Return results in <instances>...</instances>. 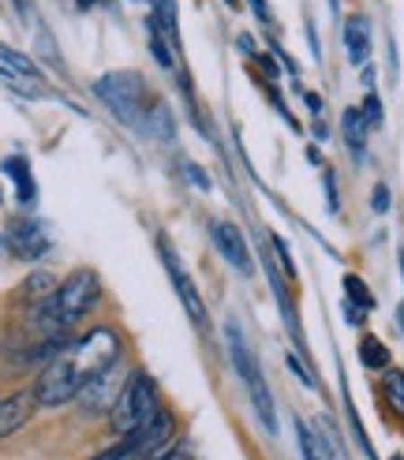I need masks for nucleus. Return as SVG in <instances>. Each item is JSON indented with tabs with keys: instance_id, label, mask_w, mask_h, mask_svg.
<instances>
[{
	"instance_id": "f257e3e1",
	"label": "nucleus",
	"mask_w": 404,
	"mask_h": 460,
	"mask_svg": "<svg viewBox=\"0 0 404 460\" xmlns=\"http://www.w3.org/2000/svg\"><path fill=\"white\" fill-rule=\"evenodd\" d=\"M101 300V281L94 270H75L53 296H45L38 307V326L45 333H67L83 314L94 311V304Z\"/></svg>"
},
{
	"instance_id": "f03ea898",
	"label": "nucleus",
	"mask_w": 404,
	"mask_h": 460,
	"mask_svg": "<svg viewBox=\"0 0 404 460\" xmlns=\"http://www.w3.org/2000/svg\"><path fill=\"white\" fill-rule=\"evenodd\" d=\"M157 411H162V394H157V382L146 371H135V375H127L117 404L109 408V423H112V430H117L120 438H127V434L143 430L157 416Z\"/></svg>"
},
{
	"instance_id": "7ed1b4c3",
	"label": "nucleus",
	"mask_w": 404,
	"mask_h": 460,
	"mask_svg": "<svg viewBox=\"0 0 404 460\" xmlns=\"http://www.w3.org/2000/svg\"><path fill=\"white\" fill-rule=\"evenodd\" d=\"M143 94H146V83L135 72H109L94 83V98L112 112V117L131 124V128L143 124Z\"/></svg>"
},
{
	"instance_id": "20e7f679",
	"label": "nucleus",
	"mask_w": 404,
	"mask_h": 460,
	"mask_svg": "<svg viewBox=\"0 0 404 460\" xmlns=\"http://www.w3.org/2000/svg\"><path fill=\"white\" fill-rule=\"evenodd\" d=\"M79 389H83V375H79L75 359L64 352L53 363L41 367V375H38L31 394H34V404H41V408H60L67 401H75Z\"/></svg>"
},
{
	"instance_id": "39448f33",
	"label": "nucleus",
	"mask_w": 404,
	"mask_h": 460,
	"mask_svg": "<svg viewBox=\"0 0 404 460\" xmlns=\"http://www.w3.org/2000/svg\"><path fill=\"white\" fill-rule=\"evenodd\" d=\"M67 356L75 359L79 375H83V382H86V378H94V375L109 371L112 363H120V337L112 333V330H105V326H101V330H90L86 337L72 341Z\"/></svg>"
},
{
	"instance_id": "423d86ee",
	"label": "nucleus",
	"mask_w": 404,
	"mask_h": 460,
	"mask_svg": "<svg viewBox=\"0 0 404 460\" xmlns=\"http://www.w3.org/2000/svg\"><path fill=\"white\" fill-rule=\"evenodd\" d=\"M124 382H127L124 367H120V363H112L109 371H101V375H94V378H86V382H83V389L75 394V397H79V408L86 411V416H101V411H109L112 404H117Z\"/></svg>"
},
{
	"instance_id": "0eeeda50",
	"label": "nucleus",
	"mask_w": 404,
	"mask_h": 460,
	"mask_svg": "<svg viewBox=\"0 0 404 460\" xmlns=\"http://www.w3.org/2000/svg\"><path fill=\"white\" fill-rule=\"evenodd\" d=\"M210 236L221 251V259L229 262L236 273H243V278H251L255 273V259H251V247H247L243 233H240V225L236 221H214L210 225Z\"/></svg>"
},
{
	"instance_id": "6e6552de",
	"label": "nucleus",
	"mask_w": 404,
	"mask_h": 460,
	"mask_svg": "<svg viewBox=\"0 0 404 460\" xmlns=\"http://www.w3.org/2000/svg\"><path fill=\"white\" fill-rule=\"evenodd\" d=\"M162 262H165L169 278H172V285H176V296H180V300H184V307H188L191 322H195V326H206V304H202V296L195 292L191 273L184 270V262H180V255H176V251H172L165 240H162Z\"/></svg>"
},
{
	"instance_id": "1a4fd4ad",
	"label": "nucleus",
	"mask_w": 404,
	"mask_h": 460,
	"mask_svg": "<svg viewBox=\"0 0 404 460\" xmlns=\"http://www.w3.org/2000/svg\"><path fill=\"white\" fill-rule=\"evenodd\" d=\"M8 243H12V251H15L19 259L34 262V259H41L45 251H49V233H45V225H41V221L22 217V221H15V225H12Z\"/></svg>"
},
{
	"instance_id": "9d476101",
	"label": "nucleus",
	"mask_w": 404,
	"mask_h": 460,
	"mask_svg": "<svg viewBox=\"0 0 404 460\" xmlns=\"http://www.w3.org/2000/svg\"><path fill=\"white\" fill-rule=\"evenodd\" d=\"M224 341H229V359H233L236 375H240L243 382H251L255 375H262V367H259V359L251 356V344H247V337H243V330H240L236 318L229 322V326H224Z\"/></svg>"
},
{
	"instance_id": "9b49d317",
	"label": "nucleus",
	"mask_w": 404,
	"mask_h": 460,
	"mask_svg": "<svg viewBox=\"0 0 404 460\" xmlns=\"http://www.w3.org/2000/svg\"><path fill=\"white\" fill-rule=\"evenodd\" d=\"M34 411V394H12V397H0V438H8V434H15L22 423L31 420Z\"/></svg>"
},
{
	"instance_id": "f8f14e48",
	"label": "nucleus",
	"mask_w": 404,
	"mask_h": 460,
	"mask_svg": "<svg viewBox=\"0 0 404 460\" xmlns=\"http://www.w3.org/2000/svg\"><path fill=\"white\" fill-rule=\"evenodd\" d=\"M345 53L352 64H364L371 53V22L364 15H352L345 22Z\"/></svg>"
},
{
	"instance_id": "ddd939ff",
	"label": "nucleus",
	"mask_w": 404,
	"mask_h": 460,
	"mask_svg": "<svg viewBox=\"0 0 404 460\" xmlns=\"http://www.w3.org/2000/svg\"><path fill=\"white\" fill-rule=\"evenodd\" d=\"M247 389H251V401H255L259 423L266 427V434H277V411H274V397H269L266 378H262V375H255L251 382H247Z\"/></svg>"
},
{
	"instance_id": "4468645a",
	"label": "nucleus",
	"mask_w": 404,
	"mask_h": 460,
	"mask_svg": "<svg viewBox=\"0 0 404 460\" xmlns=\"http://www.w3.org/2000/svg\"><path fill=\"white\" fill-rule=\"evenodd\" d=\"M341 128H345V143H348V150L356 154V157H364V150H367V120H364V112L359 109H345V117H341Z\"/></svg>"
},
{
	"instance_id": "2eb2a0df",
	"label": "nucleus",
	"mask_w": 404,
	"mask_h": 460,
	"mask_svg": "<svg viewBox=\"0 0 404 460\" xmlns=\"http://www.w3.org/2000/svg\"><path fill=\"white\" fill-rule=\"evenodd\" d=\"M4 172L15 180V191H19V202H34L38 199V188H34V176H31V165H27V157H8L4 161Z\"/></svg>"
},
{
	"instance_id": "dca6fc26",
	"label": "nucleus",
	"mask_w": 404,
	"mask_h": 460,
	"mask_svg": "<svg viewBox=\"0 0 404 460\" xmlns=\"http://www.w3.org/2000/svg\"><path fill=\"white\" fill-rule=\"evenodd\" d=\"M139 128H150L154 135H162V139H172V117L162 102H154L146 112H143V124Z\"/></svg>"
},
{
	"instance_id": "f3484780",
	"label": "nucleus",
	"mask_w": 404,
	"mask_h": 460,
	"mask_svg": "<svg viewBox=\"0 0 404 460\" xmlns=\"http://www.w3.org/2000/svg\"><path fill=\"white\" fill-rule=\"evenodd\" d=\"M359 359H364L371 371H378V367H390V349L378 337H364L359 341Z\"/></svg>"
},
{
	"instance_id": "a211bd4d",
	"label": "nucleus",
	"mask_w": 404,
	"mask_h": 460,
	"mask_svg": "<svg viewBox=\"0 0 404 460\" xmlns=\"http://www.w3.org/2000/svg\"><path fill=\"white\" fill-rule=\"evenodd\" d=\"M150 53H154V60L165 67V72H172L176 67V60H172V53H169V38L162 34V27L150 19Z\"/></svg>"
},
{
	"instance_id": "6ab92c4d",
	"label": "nucleus",
	"mask_w": 404,
	"mask_h": 460,
	"mask_svg": "<svg viewBox=\"0 0 404 460\" xmlns=\"http://www.w3.org/2000/svg\"><path fill=\"white\" fill-rule=\"evenodd\" d=\"M345 300H352L356 307H364V311H371V307H374V296L367 292V285L359 281L356 273H348V278H345Z\"/></svg>"
},
{
	"instance_id": "aec40b11",
	"label": "nucleus",
	"mask_w": 404,
	"mask_h": 460,
	"mask_svg": "<svg viewBox=\"0 0 404 460\" xmlns=\"http://www.w3.org/2000/svg\"><path fill=\"white\" fill-rule=\"evenodd\" d=\"M382 385H386V401L404 416V371H393V367H390L386 382H382Z\"/></svg>"
},
{
	"instance_id": "412c9836",
	"label": "nucleus",
	"mask_w": 404,
	"mask_h": 460,
	"mask_svg": "<svg viewBox=\"0 0 404 460\" xmlns=\"http://www.w3.org/2000/svg\"><path fill=\"white\" fill-rule=\"evenodd\" d=\"M90 460H139V446H135V438H120L112 449H101L98 456Z\"/></svg>"
},
{
	"instance_id": "4be33fe9",
	"label": "nucleus",
	"mask_w": 404,
	"mask_h": 460,
	"mask_svg": "<svg viewBox=\"0 0 404 460\" xmlns=\"http://www.w3.org/2000/svg\"><path fill=\"white\" fill-rule=\"evenodd\" d=\"M285 363H288V371L296 375V378H300V382H303L307 389H319V378L311 375V367H307V363H303V359H300L296 352H288V356H285Z\"/></svg>"
},
{
	"instance_id": "5701e85b",
	"label": "nucleus",
	"mask_w": 404,
	"mask_h": 460,
	"mask_svg": "<svg viewBox=\"0 0 404 460\" xmlns=\"http://www.w3.org/2000/svg\"><path fill=\"white\" fill-rule=\"evenodd\" d=\"M359 112H364L367 128H382V98L374 94V90H371V94L364 98V109H359Z\"/></svg>"
},
{
	"instance_id": "b1692460",
	"label": "nucleus",
	"mask_w": 404,
	"mask_h": 460,
	"mask_svg": "<svg viewBox=\"0 0 404 460\" xmlns=\"http://www.w3.org/2000/svg\"><path fill=\"white\" fill-rule=\"evenodd\" d=\"M184 176L195 183L198 191H210V188H214V183H210V176H206V169H198L195 161H184Z\"/></svg>"
},
{
	"instance_id": "393cba45",
	"label": "nucleus",
	"mask_w": 404,
	"mask_h": 460,
	"mask_svg": "<svg viewBox=\"0 0 404 460\" xmlns=\"http://www.w3.org/2000/svg\"><path fill=\"white\" fill-rule=\"evenodd\" d=\"M27 292H31V296H53L57 288H53V278H49V273H34L31 285H27Z\"/></svg>"
},
{
	"instance_id": "a878e982",
	"label": "nucleus",
	"mask_w": 404,
	"mask_h": 460,
	"mask_svg": "<svg viewBox=\"0 0 404 460\" xmlns=\"http://www.w3.org/2000/svg\"><path fill=\"white\" fill-rule=\"evenodd\" d=\"M150 460H191V449L188 446H165V449H157Z\"/></svg>"
},
{
	"instance_id": "bb28decb",
	"label": "nucleus",
	"mask_w": 404,
	"mask_h": 460,
	"mask_svg": "<svg viewBox=\"0 0 404 460\" xmlns=\"http://www.w3.org/2000/svg\"><path fill=\"white\" fill-rule=\"evenodd\" d=\"M371 206H374V214H386L390 210V188H386V183H378V188H374Z\"/></svg>"
},
{
	"instance_id": "cd10ccee",
	"label": "nucleus",
	"mask_w": 404,
	"mask_h": 460,
	"mask_svg": "<svg viewBox=\"0 0 404 460\" xmlns=\"http://www.w3.org/2000/svg\"><path fill=\"white\" fill-rule=\"evenodd\" d=\"M364 318H367V311H364V307H356L352 300H345V322H348V326H359Z\"/></svg>"
},
{
	"instance_id": "c85d7f7f",
	"label": "nucleus",
	"mask_w": 404,
	"mask_h": 460,
	"mask_svg": "<svg viewBox=\"0 0 404 460\" xmlns=\"http://www.w3.org/2000/svg\"><path fill=\"white\" fill-rule=\"evenodd\" d=\"M259 64H262V72H266V79H277V75H281V67H277V60H274V57H266V53H259Z\"/></svg>"
},
{
	"instance_id": "c756f323",
	"label": "nucleus",
	"mask_w": 404,
	"mask_h": 460,
	"mask_svg": "<svg viewBox=\"0 0 404 460\" xmlns=\"http://www.w3.org/2000/svg\"><path fill=\"white\" fill-rule=\"evenodd\" d=\"M269 240H274V247H277V259H281V262H285V270H288V273H292V255H288V243H285V240H281V236H269Z\"/></svg>"
},
{
	"instance_id": "7c9ffc66",
	"label": "nucleus",
	"mask_w": 404,
	"mask_h": 460,
	"mask_svg": "<svg viewBox=\"0 0 404 460\" xmlns=\"http://www.w3.org/2000/svg\"><path fill=\"white\" fill-rule=\"evenodd\" d=\"M326 199H329V206L337 210V180H333V172H326Z\"/></svg>"
},
{
	"instance_id": "2f4dec72",
	"label": "nucleus",
	"mask_w": 404,
	"mask_h": 460,
	"mask_svg": "<svg viewBox=\"0 0 404 460\" xmlns=\"http://www.w3.org/2000/svg\"><path fill=\"white\" fill-rule=\"evenodd\" d=\"M251 8H255V15L262 22H274V15H269V8H266V0H251Z\"/></svg>"
},
{
	"instance_id": "473e14b6",
	"label": "nucleus",
	"mask_w": 404,
	"mask_h": 460,
	"mask_svg": "<svg viewBox=\"0 0 404 460\" xmlns=\"http://www.w3.org/2000/svg\"><path fill=\"white\" fill-rule=\"evenodd\" d=\"M303 102L311 112H322V94H303Z\"/></svg>"
},
{
	"instance_id": "72a5a7b5",
	"label": "nucleus",
	"mask_w": 404,
	"mask_h": 460,
	"mask_svg": "<svg viewBox=\"0 0 404 460\" xmlns=\"http://www.w3.org/2000/svg\"><path fill=\"white\" fill-rule=\"evenodd\" d=\"M31 8H34V0H15V12H19L22 19H27V15H31Z\"/></svg>"
},
{
	"instance_id": "f704fd0d",
	"label": "nucleus",
	"mask_w": 404,
	"mask_h": 460,
	"mask_svg": "<svg viewBox=\"0 0 404 460\" xmlns=\"http://www.w3.org/2000/svg\"><path fill=\"white\" fill-rule=\"evenodd\" d=\"M326 135H329V131H326V124L319 120V124H314V139H319V143H322V139H326Z\"/></svg>"
},
{
	"instance_id": "c9c22d12",
	"label": "nucleus",
	"mask_w": 404,
	"mask_h": 460,
	"mask_svg": "<svg viewBox=\"0 0 404 460\" xmlns=\"http://www.w3.org/2000/svg\"><path fill=\"white\" fill-rule=\"evenodd\" d=\"M224 4H229V12H236V8H240V0H224Z\"/></svg>"
},
{
	"instance_id": "e433bc0d",
	"label": "nucleus",
	"mask_w": 404,
	"mask_h": 460,
	"mask_svg": "<svg viewBox=\"0 0 404 460\" xmlns=\"http://www.w3.org/2000/svg\"><path fill=\"white\" fill-rule=\"evenodd\" d=\"M90 4H98V0H79V8H90Z\"/></svg>"
},
{
	"instance_id": "4c0bfd02",
	"label": "nucleus",
	"mask_w": 404,
	"mask_h": 460,
	"mask_svg": "<svg viewBox=\"0 0 404 460\" xmlns=\"http://www.w3.org/2000/svg\"><path fill=\"white\" fill-rule=\"evenodd\" d=\"M393 460H400V456H393Z\"/></svg>"
}]
</instances>
